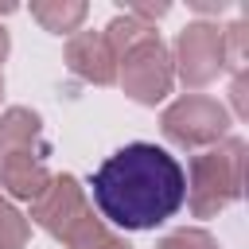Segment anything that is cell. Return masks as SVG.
<instances>
[{"label":"cell","instance_id":"cell-17","mask_svg":"<svg viewBox=\"0 0 249 249\" xmlns=\"http://www.w3.org/2000/svg\"><path fill=\"white\" fill-rule=\"evenodd\" d=\"M167 12H171V4H124V16H132L140 23H152V19L167 16Z\"/></svg>","mask_w":249,"mask_h":249},{"label":"cell","instance_id":"cell-9","mask_svg":"<svg viewBox=\"0 0 249 249\" xmlns=\"http://www.w3.org/2000/svg\"><path fill=\"white\" fill-rule=\"evenodd\" d=\"M4 152H31V156H43L51 152L47 136H43V117L27 105H12L0 113V156Z\"/></svg>","mask_w":249,"mask_h":249},{"label":"cell","instance_id":"cell-16","mask_svg":"<svg viewBox=\"0 0 249 249\" xmlns=\"http://www.w3.org/2000/svg\"><path fill=\"white\" fill-rule=\"evenodd\" d=\"M230 101H233V113L245 121L249 117V74H233V86H230Z\"/></svg>","mask_w":249,"mask_h":249},{"label":"cell","instance_id":"cell-19","mask_svg":"<svg viewBox=\"0 0 249 249\" xmlns=\"http://www.w3.org/2000/svg\"><path fill=\"white\" fill-rule=\"evenodd\" d=\"M8 47H12V39H8V31H4V27H0V62H4V58H8Z\"/></svg>","mask_w":249,"mask_h":249},{"label":"cell","instance_id":"cell-18","mask_svg":"<svg viewBox=\"0 0 249 249\" xmlns=\"http://www.w3.org/2000/svg\"><path fill=\"white\" fill-rule=\"evenodd\" d=\"M195 8H198V12H222L226 4H222V0H195Z\"/></svg>","mask_w":249,"mask_h":249},{"label":"cell","instance_id":"cell-6","mask_svg":"<svg viewBox=\"0 0 249 249\" xmlns=\"http://www.w3.org/2000/svg\"><path fill=\"white\" fill-rule=\"evenodd\" d=\"M171 66H175V74L183 78V86H191V89L210 86V82L226 70V43H222L218 23H206V19L187 23V27L179 31V39H175Z\"/></svg>","mask_w":249,"mask_h":249},{"label":"cell","instance_id":"cell-13","mask_svg":"<svg viewBox=\"0 0 249 249\" xmlns=\"http://www.w3.org/2000/svg\"><path fill=\"white\" fill-rule=\"evenodd\" d=\"M66 249H132V245H128L121 233H113L101 218H93V222H89V226H86Z\"/></svg>","mask_w":249,"mask_h":249},{"label":"cell","instance_id":"cell-12","mask_svg":"<svg viewBox=\"0 0 249 249\" xmlns=\"http://www.w3.org/2000/svg\"><path fill=\"white\" fill-rule=\"evenodd\" d=\"M27 237H31L27 218H23V214L0 195V249H23Z\"/></svg>","mask_w":249,"mask_h":249},{"label":"cell","instance_id":"cell-7","mask_svg":"<svg viewBox=\"0 0 249 249\" xmlns=\"http://www.w3.org/2000/svg\"><path fill=\"white\" fill-rule=\"evenodd\" d=\"M66 66L74 78L89 86H113L117 82V58L101 31H74L66 39Z\"/></svg>","mask_w":249,"mask_h":249},{"label":"cell","instance_id":"cell-11","mask_svg":"<svg viewBox=\"0 0 249 249\" xmlns=\"http://www.w3.org/2000/svg\"><path fill=\"white\" fill-rule=\"evenodd\" d=\"M101 35H105V43H109L113 58L121 62V54H124V51H132L140 39L156 35V27H152V23H140V19H132V16H124V12H121V16H113V19L105 23V31H101Z\"/></svg>","mask_w":249,"mask_h":249},{"label":"cell","instance_id":"cell-4","mask_svg":"<svg viewBox=\"0 0 249 249\" xmlns=\"http://www.w3.org/2000/svg\"><path fill=\"white\" fill-rule=\"evenodd\" d=\"M117 82L124 86V93L140 105H160L171 86H175V66H171V51L163 47L160 35L140 39L132 51L121 54L117 62Z\"/></svg>","mask_w":249,"mask_h":249},{"label":"cell","instance_id":"cell-15","mask_svg":"<svg viewBox=\"0 0 249 249\" xmlns=\"http://www.w3.org/2000/svg\"><path fill=\"white\" fill-rule=\"evenodd\" d=\"M156 249H218V241H214L206 230H198V226H183V230L160 237Z\"/></svg>","mask_w":249,"mask_h":249},{"label":"cell","instance_id":"cell-14","mask_svg":"<svg viewBox=\"0 0 249 249\" xmlns=\"http://www.w3.org/2000/svg\"><path fill=\"white\" fill-rule=\"evenodd\" d=\"M222 43H226V66H233V74L245 70V54H249V23L237 19L222 31Z\"/></svg>","mask_w":249,"mask_h":249},{"label":"cell","instance_id":"cell-20","mask_svg":"<svg viewBox=\"0 0 249 249\" xmlns=\"http://www.w3.org/2000/svg\"><path fill=\"white\" fill-rule=\"evenodd\" d=\"M12 12H16V4L12 0H0V16H12Z\"/></svg>","mask_w":249,"mask_h":249},{"label":"cell","instance_id":"cell-10","mask_svg":"<svg viewBox=\"0 0 249 249\" xmlns=\"http://www.w3.org/2000/svg\"><path fill=\"white\" fill-rule=\"evenodd\" d=\"M89 4L86 0H35L31 4V16L39 19L43 31H54V35H74L86 19Z\"/></svg>","mask_w":249,"mask_h":249},{"label":"cell","instance_id":"cell-1","mask_svg":"<svg viewBox=\"0 0 249 249\" xmlns=\"http://www.w3.org/2000/svg\"><path fill=\"white\" fill-rule=\"evenodd\" d=\"M97 214L117 230H156L183 210V163L148 140L117 148L89 179Z\"/></svg>","mask_w":249,"mask_h":249},{"label":"cell","instance_id":"cell-8","mask_svg":"<svg viewBox=\"0 0 249 249\" xmlns=\"http://www.w3.org/2000/svg\"><path fill=\"white\" fill-rule=\"evenodd\" d=\"M0 183L12 198H23V202H35L47 183H51V171H47V160L43 156H31V152H4L0 156Z\"/></svg>","mask_w":249,"mask_h":249},{"label":"cell","instance_id":"cell-21","mask_svg":"<svg viewBox=\"0 0 249 249\" xmlns=\"http://www.w3.org/2000/svg\"><path fill=\"white\" fill-rule=\"evenodd\" d=\"M0 93H4V82H0Z\"/></svg>","mask_w":249,"mask_h":249},{"label":"cell","instance_id":"cell-2","mask_svg":"<svg viewBox=\"0 0 249 249\" xmlns=\"http://www.w3.org/2000/svg\"><path fill=\"white\" fill-rule=\"evenodd\" d=\"M245 163H249V144L241 136H226L210 152L195 156L187 175V206L195 218H214L230 202L245 195Z\"/></svg>","mask_w":249,"mask_h":249},{"label":"cell","instance_id":"cell-5","mask_svg":"<svg viewBox=\"0 0 249 249\" xmlns=\"http://www.w3.org/2000/svg\"><path fill=\"white\" fill-rule=\"evenodd\" d=\"M31 222L43 226L62 245H70L93 222V206H89V198H86V191L74 175H51L47 191L31 202Z\"/></svg>","mask_w":249,"mask_h":249},{"label":"cell","instance_id":"cell-3","mask_svg":"<svg viewBox=\"0 0 249 249\" xmlns=\"http://www.w3.org/2000/svg\"><path fill=\"white\" fill-rule=\"evenodd\" d=\"M160 128L171 144L179 148H210L222 144L230 132V109L206 93H183L171 101L160 117Z\"/></svg>","mask_w":249,"mask_h":249}]
</instances>
